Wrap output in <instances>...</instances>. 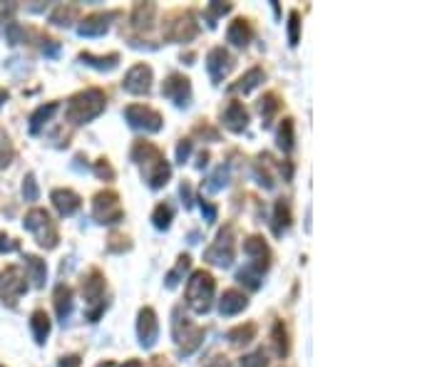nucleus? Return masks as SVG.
Returning <instances> with one entry per match:
<instances>
[{"mask_svg": "<svg viewBox=\"0 0 447 367\" xmlns=\"http://www.w3.org/2000/svg\"><path fill=\"white\" fill-rule=\"evenodd\" d=\"M179 194H182V199H184L187 209H191V206H194V191H191V184L189 181H184L182 186H179Z\"/></svg>", "mask_w": 447, "mask_h": 367, "instance_id": "49530a36", "label": "nucleus"}, {"mask_svg": "<svg viewBox=\"0 0 447 367\" xmlns=\"http://www.w3.org/2000/svg\"><path fill=\"white\" fill-rule=\"evenodd\" d=\"M266 79V72H263L261 67H251L246 75H241L239 77V82H234L232 87H229V92H239V95H248L251 89H256L258 84Z\"/></svg>", "mask_w": 447, "mask_h": 367, "instance_id": "5701e85b", "label": "nucleus"}, {"mask_svg": "<svg viewBox=\"0 0 447 367\" xmlns=\"http://www.w3.org/2000/svg\"><path fill=\"white\" fill-rule=\"evenodd\" d=\"M256 337V323H246V326H237L227 333V340L234 345H248Z\"/></svg>", "mask_w": 447, "mask_h": 367, "instance_id": "2f4dec72", "label": "nucleus"}, {"mask_svg": "<svg viewBox=\"0 0 447 367\" xmlns=\"http://www.w3.org/2000/svg\"><path fill=\"white\" fill-rule=\"evenodd\" d=\"M0 367H3V365H0Z\"/></svg>", "mask_w": 447, "mask_h": 367, "instance_id": "13d9d810", "label": "nucleus"}, {"mask_svg": "<svg viewBox=\"0 0 447 367\" xmlns=\"http://www.w3.org/2000/svg\"><path fill=\"white\" fill-rule=\"evenodd\" d=\"M25 268H27V276H30L32 285H37V288H42L45 285V281H48V266H45V261L37 256H30V253H25Z\"/></svg>", "mask_w": 447, "mask_h": 367, "instance_id": "b1692460", "label": "nucleus"}, {"mask_svg": "<svg viewBox=\"0 0 447 367\" xmlns=\"http://www.w3.org/2000/svg\"><path fill=\"white\" fill-rule=\"evenodd\" d=\"M6 37L11 45H20V42H25V30H23L18 22H8L6 25Z\"/></svg>", "mask_w": 447, "mask_h": 367, "instance_id": "79ce46f5", "label": "nucleus"}, {"mask_svg": "<svg viewBox=\"0 0 447 367\" xmlns=\"http://www.w3.org/2000/svg\"><path fill=\"white\" fill-rule=\"evenodd\" d=\"M276 142H279V147L284 149V152H291V149H294L296 134H294V120H291V117H286V120L281 122V127H279V136H276Z\"/></svg>", "mask_w": 447, "mask_h": 367, "instance_id": "72a5a7b5", "label": "nucleus"}, {"mask_svg": "<svg viewBox=\"0 0 447 367\" xmlns=\"http://www.w3.org/2000/svg\"><path fill=\"white\" fill-rule=\"evenodd\" d=\"M289 226H291V206L286 199H279L274 206V233L276 236H281Z\"/></svg>", "mask_w": 447, "mask_h": 367, "instance_id": "c756f323", "label": "nucleus"}, {"mask_svg": "<svg viewBox=\"0 0 447 367\" xmlns=\"http://www.w3.org/2000/svg\"><path fill=\"white\" fill-rule=\"evenodd\" d=\"M82 295H84V303L87 305H95V308L87 310V320L89 323H97V318L102 315V310H105V276H102L97 268H92V271L84 276L82 281Z\"/></svg>", "mask_w": 447, "mask_h": 367, "instance_id": "39448f33", "label": "nucleus"}, {"mask_svg": "<svg viewBox=\"0 0 447 367\" xmlns=\"http://www.w3.org/2000/svg\"><path fill=\"white\" fill-rule=\"evenodd\" d=\"M162 95L167 97V100H172L177 107H189L191 102V82L189 77H184V75H169L167 79L162 82Z\"/></svg>", "mask_w": 447, "mask_h": 367, "instance_id": "9b49d317", "label": "nucleus"}, {"mask_svg": "<svg viewBox=\"0 0 447 367\" xmlns=\"http://www.w3.org/2000/svg\"><path fill=\"white\" fill-rule=\"evenodd\" d=\"M92 216L97 224L102 226H115L125 219V211L120 206V194L117 191H100L92 201Z\"/></svg>", "mask_w": 447, "mask_h": 367, "instance_id": "6e6552de", "label": "nucleus"}, {"mask_svg": "<svg viewBox=\"0 0 447 367\" xmlns=\"http://www.w3.org/2000/svg\"><path fill=\"white\" fill-rule=\"evenodd\" d=\"M125 120L132 129L147 131V134H157L164 127V117L159 115L154 107H147V105H130L125 110Z\"/></svg>", "mask_w": 447, "mask_h": 367, "instance_id": "1a4fd4ad", "label": "nucleus"}, {"mask_svg": "<svg viewBox=\"0 0 447 367\" xmlns=\"http://www.w3.org/2000/svg\"><path fill=\"white\" fill-rule=\"evenodd\" d=\"M80 60H82L84 65H89V67L100 70V72H112V70L120 65V55L117 53H110V55H105V58H97V55H92V53H82Z\"/></svg>", "mask_w": 447, "mask_h": 367, "instance_id": "bb28decb", "label": "nucleus"}, {"mask_svg": "<svg viewBox=\"0 0 447 367\" xmlns=\"http://www.w3.org/2000/svg\"><path fill=\"white\" fill-rule=\"evenodd\" d=\"M172 333L179 350H182V355H191V352L199 350V345L204 342V328L194 326V323L187 318H179V313H174Z\"/></svg>", "mask_w": 447, "mask_h": 367, "instance_id": "423d86ee", "label": "nucleus"}, {"mask_svg": "<svg viewBox=\"0 0 447 367\" xmlns=\"http://www.w3.org/2000/svg\"><path fill=\"white\" fill-rule=\"evenodd\" d=\"M244 253H246L251 261H268V246L266 241H263L261 236H248L246 241H244Z\"/></svg>", "mask_w": 447, "mask_h": 367, "instance_id": "7c9ffc66", "label": "nucleus"}, {"mask_svg": "<svg viewBox=\"0 0 447 367\" xmlns=\"http://www.w3.org/2000/svg\"><path fill=\"white\" fill-rule=\"evenodd\" d=\"M112 18H117V13H95V15H87L77 25V32L82 37L105 35V32L110 30V20H112Z\"/></svg>", "mask_w": 447, "mask_h": 367, "instance_id": "a211bd4d", "label": "nucleus"}, {"mask_svg": "<svg viewBox=\"0 0 447 367\" xmlns=\"http://www.w3.org/2000/svg\"><path fill=\"white\" fill-rule=\"evenodd\" d=\"M50 199H53V206L58 209V214L65 216V219L75 216L80 211V206H82L80 194H77V191H73V189H55L53 194H50Z\"/></svg>", "mask_w": 447, "mask_h": 367, "instance_id": "dca6fc26", "label": "nucleus"}, {"mask_svg": "<svg viewBox=\"0 0 447 367\" xmlns=\"http://www.w3.org/2000/svg\"><path fill=\"white\" fill-rule=\"evenodd\" d=\"M105 105H107L105 92L97 87H89L70 97L68 107H65V117H68V122L75 127L87 124V122L97 120V117L105 112Z\"/></svg>", "mask_w": 447, "mask_h": 367, "instance_id": "f03ea898", "label": "nucleus"}, {"mask_svg": "<svg viewBox=\"0 0 447 367\" xmlns=\"http://www.w3.org/2000/svg\"><path fill=\"white\" fill-rule=\"evenodd\" d=\"M13 251H18V243L3 233V236H0V253H13Z\"/></svg>", "mask_w": 447, "mask_h": 367, "instance_id": "de8ad7c7", "label": "nucleus"}, {"mask_svg": "<svg viewBox=\"0 0 447 367\" xmlns=\"http://www.w3.org/2000/svg\"><path fill=\"white\" fill-rule=\"evenodd\" d=\"M271 337H274V350L279 357L289 355V333H286V326L281 320L274 323V330H271Z\"/></svg>", "mask_w": 447, "mask_h": 367, "instance_id": "473e14b6", "label": "nucleus"}, {"mask_svg": "<svg viewBox=\"0 0 447 367\" xmlns=\"http://www.w3.org/2000/svg\"><path fill=\"white\" fill-rule=\"evenodd\" d=\"M23 196H25V201H37L40 199V189H37V181L32 174H27L25 179H23Z\"/></svg>", "mask_w": 447, "mask_h": 367, "instance_id": "58836bf2", "label": "nucleus"}, {"mask_svg": "<svg viewBox=\"0 0 447 367\" xmlns=\"http://www.w3.org/2000/svg\"><path fill=\"white\" fill-rule=\"evenodd\" d=\"M251 37H253V30L251 25H248V20H244V18H237V20L227 27V40L232 42L234 48H246L248 42H251Z\"/></svg>", "mask_w": 447, "mask_h": 367, "instance_id": "412c9836", "label": "nucleus"}, {"mask_svg": "<svg viewBox=\"0 0 447 367\" xmlns=\"http://www.w3.org/2000/svg\"><path fill=\"white\" fill-rule=\"evenodd\" d=\"M279 110H281V100L276 92H266V95L258 100V112H261V117H263V127L271 124V120H274Z\"/></svg>", "mask_w": 447, "mask_h": 367, "instance_id": "cd10ccee", "label": "nucleus"}, {"mask_svg": "<svg viewBox=\"0 0 447 367\" xmlns=\"http://www.w3.org/2000/svg\"><path fill=\"white\" fill-rule=\"evenodd\" d=\"M204 367H232V362H229L227 360V357H211V360L209 362H206V365Z\"/></svg>", "mask_w": 447, "mask_h": 367, "instance_id": "603ef678", "label": "nucleus"}, {"mask_svg": "<svg viewBox=\"0 0 447 367\" xmlns=\"http://www.w3.org/2000/svg\"><path fill=\"white\" fill-rule=\"evenodd\" d=\"M130 157L132 162L139 164L142 176L149 189H162V186H167V181L172 179V167H169L164 154L159 152L152 142H134Z\"/></svg>", "mask_w": 447, "mask_h": 367, "instance_id": "f257e3e1", "label": "nucleus"}, {"mask_svg": "<svg viewBox=\"0 0 447 367\" xmlns=\"http://www.w3.org/2000/svg\"><path fill=\"white\" fill-rule=\"evenodd\" d=\"M221 122H224V127H227L229 131H234V134H239V131H244L248 127V112L246 107L241 105V102H229L227 110L221 112Z\"/></svg>", "mask_w": 447, "mask_h": 367, "instance_id": "f3484780", "label": "nucleus"}, {"mask_svg": "<svg viewBox=\"0 0 447 367\" xmlns=\"http://www.w3.org/2000/svg\"><path fill=\"white\" fill-rule=\"evenodd\" d=\"M229 184V167H219L214 174H211L209 179H206V184H204V191H209V194H214V191H219V189H224Z\"/></svg>", "mask_w": 447, "mask_h": 367, "instance_id": "e433bc0d", "label": "nucleus"}, {"mask_svg": "<svg viewBox=\"0 0 447 367\" xmlns=\"http://www.w3.org/2000/svg\"><path fill=\"white\" fill-rule=\"evenodd\" d=\"M232 67H234V58L229 55V50L224 48L209 50V55H206V72H209L211 82L219 84L221 79L232 72Z\"/></svg>", "mask_w": 447, "mask_h": 367, "instance_id": "2eb2a0df", "label": "nucleus"}, {"mask_svg": "<svg viewBox=\"0 0 447 367\" xmlns=\"http://www.w3.org/2000/svg\"><path fill=\"white\" fill-rule=\"evenodd\" d=\"M201 214H204V219L209 221H216V206L211 204V201H201Z\"/></svg>", "mask_w": 447, "mask_h": 367, "instance_id": "09e8293b", "label": "nucleus"}, {"mask_svg": "<svg viewBox=\"0 0 447 367\" xmlns=\"http://www.w3.org/2000/svg\"><path fill=\"white\" fill-rule=\"evenodd\" d=\"M23 226H25L27 231L37 238V243H40L42 248H55V246H58V241H60L58 228H55V221L50 219V214L45 209L27 211Z\"/></svg>", "mask_w": 447, "mask_h": 367, "instance_id": "20e7f679", "label": "nucleus"}, {"mask_svg": "<svg viewBox=\"0 0 447 367\" xmlns=\"http://www.w3.org/2000/svg\"><path fill=\"white\" fill-rule=\"evenodd\" d=\"M214 293H216V281L209 271H194L191 278L187 281V305L194 313L204 315L214 305Z\"/></svg>", "mask_w": 447, "mask_h": 367, "instance_id": "7ed1b4c3", "label": "nucleus"}, {"mask_svg": "<svg viewBox=\"0 0 447 367\" xmlns=\"http://www.w3.org/2000/svg\"><path fill=\"white\" fill-rule=\"evenodd\" d=\"M241 367H266V355H263V350L251 352V355L244 357V360H241Z\"/></svg>", "mask_w": 447, "mask_h": 367, "instance_id": "37998d69", "label": "nucleus"}, {"mask_svg": "<svg viewBox=\"0 0 447 367\" xmlns=\"http://www.w3.org/2000/svg\"><path fill=\"white\" fill-rule=\"evenodd\" d=\"M30 328H32V335H35V342L37 345H45V340H48L50 335V318L45 310H35V313L30 315Z\"/></svg>", "mask_w": 447, "mask_h": 367, "instance_id": "393cba45", "label": "nucleus"}, {"mask_svg": "<svg viewBox=\"0 0 447 367\" xmlns=\"http://www.w3.org/2000/svg\"><path fill=\"white\" fill-rule=\"evenodd\" d=\"M266 271H268V261H248L246 266L237 273V281L241 285H246V288L258 290V288H261L263 273H266Z\"/></svg>", "mask_w": 447, "mask_h": 367, "instance_id": "6ab92c4d", "label": "nucleus"}, {"mask_svg": "<svg viewBox=\"0 0 447 367\" xmlns=\"http://www.w3.org/2000/svg\"><path fill=\"white\" fill-rule=\"evenodd\" d=\"M27 290V281L20 273V268L8 266L6 271H0V298L8 303H15V298H20Z\"/></svg>", "mask_w": 447, "mask_h": 367, "instance_id": "f8f14e48", "label": "nucleus"}, {"mask_svg": "<svg viewBox=\"0 0 447 367\" xmlns=\"http://www.w3.org/2000/svg\"><path fill=\"white\" fill-rule=\"evenodd\" d=\"M6 102H8V92H6V89H0V107L6 105Z\"/></svg>", "mask_w": 447, "mask_h": 367, "instance_id": "4d7b16f0", "label": "nucleus"}, {"mask_svg": "<svg viewBox=\"0 0 447 367\" xmlns=\"http://www.w3.org/2000/svg\"><path fill=\"white\" fill-rule=\"evenodd\" d=\"M298 32H301V15L298 11H291L289 15V42L291 45H298Z\"/></svg>", "mask_w": 447, "mask_h": 367, "instance_id": "a19ab883", "label": "nucleus"}, {"mask_svg": "<svg viewBox=\"0 0 447 367\" xmlns=\"http://www.w3.org/2000/svg\"><path fill=\"white\" fill-rule=\"evenodd\" d=\"M234 253H237V246H234V226L229 224L227 228H221L216 241L204 251V261L211 263V266L229 268L234 263Z\"/></svg>", "mask_w": 447, "mask_h": 367, "instance_id": "0eeeda50", "label": "nucleus"}, {"mask_svg": "<svg viewBox=\"0 0 447 367\" xmlns=\"http://www.w3.org/2000/svg\"><path fill=\"white\" fill-rule=\"evenodd\" d=\"M58 50H60V45L55 40H48L45 45H42V53L50 55V58H55V55H58Z\"/></svg>", "mask_w": 447, "mask_h": 367, "instance_id": "3c124183", "label": "nucleus"}, {"mask_svg": "<svg viewBox=\"0 0 447 367\" xmlns=\"http://www.w3.org/2000/svg\"><path fill=\"white\" fill-rule=\"evenodd\" d=\"M58 102H48V105H42V107H37L35 112H32V117H30V131L32 134H37V131L42 129V127L48 124L50 122V117L58 112Z\"/></svg>", "mask_w": 447, "mask_h": 367, "instance_id": "c85d7f7f", "label": "nucleus"}, {"mask_svg": "<svg viewBox=\"0 0 447 367\" xmlns=\"http://www.w3.org/2000/svg\"><path fill=\"white\" fill-rule=\"evenodd\" d=\"M137 337L142 347H154L159 337V323H157V313L152 308H142L137 315Z\"/></svg>", "mask_w": 447, "mask_h": 367, "instance_id": "4468645a", "label": "nucleus"}, {"mask_svg": "<svg viewBox=\"0 0 447 367\" xmlns=\"http://www.w3.org/2000/svg\"><path fill=\"white\" fill-rule=\"evenodd\" d=\"M95 174L100 179H105V181H112V179H115V169L110 167V162H107V159H100V162L95 164Z\"/></svg>", "mask_w": 447, "mask_h": 367, "instance_id": "c03bdc74", "label": "nucleus"}, {"mask_svg": "<svg viewBox=\"0 0 447 367\" xmlns=\"http://www.w3.org/2000/svg\"><path fill=\"white\" fill-rule=\"evenodd\" d=\"M15 13V6H8V8H0V15H13Z\"/></svg>", "mask_w": 447, "mask_h": 367, "instance_id": "6e6d98bb", "label": "nucleus"}, {"mask_svg": "<svg viewBox=\"0 0 447 367\" xmlns=\"http://www.w3.org/2000/svg\"><path fill=\"white\" fill-rule=\"evenodd\" d=\"M189 154H191V139H182L177 147V162L184 164L189 159Z\"/></svg>", "mask_w": 447, "mask_h": 367, "instance_id": "a18cd8bd", "label": "nucleus"}, {"mask_svg": "<svg viewBox=\"0 0 447 367\" xmlns=\"http://www.w3.org/2000/svg\"><path fill=\"white\" fill-rule=\"evenodd\" d=\"M189 263H191V258L189 256H179V263H177V268L174 271H169V276H167V288H177V283H179V276L189 268Z\"/></svg>", "mask_w": 447, "mask_h": 367, "instance_id": "4c0bfd02", "label": "nucleus"}, {"mask_svg": "<svg viewBox=\"0 0 447 367\" xmlns=\"http://www.w3.org/2000/svg\"><path fill=\"white\" fill-rule=\"evenodd\" d=\"M75 18H77V6H58L53 11V15H50V22L60 27H68L73 25L70 20H75Z\"/></svg>", "mask_w": 447, "mask_h": 367, "instance_id": "f704fd0d", "label": "nucleus"}, {"mask_svg": "<svg viewBox=\"0 0 447 367\" xmlns=\"http://www.w3.org/2000/svg\"><path fill=\"white\" fill-rule=\"evenodd\" d=\"M120 367H142V362H139V360H125Z\"/></svg>", "mask_w": 447, "mask_h": 367, "instance_id": "5fc2aeb1", "label": "nucleus"}, {"mask_svg": "<svg viewBox=\"0 0 447 367\" xmlns=\"http://www.w3.org/2000/svg\"><path fill=\"white\" fill-rule=\"evenodd\" d=\"M122 87L130 92V95H147L149 89H152V67L144 63L132 65L127 70L125 79H122Z\"/></svg>", "mask_w": 447, "mask_h": 367, "instance_id": "ddd939ff", "label": "nucleus"}, {"mask_svg": "<svg viewBox=\"0 0 447 367\" xmlns=\"http://www.w3.org/2000/svg\"><path fill=\"white\" fill-rule=\"evenodd\" d=\"M55 313H58V318L63 323L73 313V288L70 285H58L55 288Z\"/></svg>", "mask_w": 447, "mask_h": 367, "instance_id": "a878e982", "label": "nucleus"}, {"mask_svg": "<svg viewBox=\"0 0 447 367\" xmlns=\"http://www.w3.org/2000/svg\"><path fill=\"white\" fill-rule=\"evenodd\" d=\"M246 305H248V298L241 293V290H237V288L224 290V295H221V300H219V313L224 315V318H232V315L241 313Z\"/></svg>", "mask_w": 447, "mask_h": 367, "instance_id": "aec40b11", "label": "nucleus"}, {"mask_svg": "<svg viewBox=\"0 0 447 367\" xmlns=\"http://www.w3.org/2000/svg\"><path fill=\"white\" fill-rule=\"evenodd\" d=\"M196 32H199V25L191 13H174L164 22V37L172 42H189L196 37Z\"/></svg>", "mask_w": 447, "mask_h": 367, "instance_id": "9d476101", "label": "nucleus"}, {"mask_svg": "<svg viewBox=\"0 0 447 367\" xmlns=\"http://www.w3.org/2000/svg\"><path fill=\"white\" fill-rule=\"evenodd\" d=\"M80 365H82L80 355H68V357H63V360L58 362V367H80Z\"/></svg>", "mask_w": 447, "mask_h": 367, "instance_id": "8fccbe9b", "label": "nucleus"}, {"mask_svg": "<svg viewBox=\"0 0 447 367\" xmlns=\"http://www.w3.org/2000/svg\"><path fill=\"white\" fill-rule=\"evenodd\" d=\"M154 15H157V6L154 3H137L132 11V27L137 30H149L154 25Z\"/></svg>", "mask_w": 447, "mask_h": 367, "instance_id": "4be33fe9", "label": "nucleus"}, {"mask_svg": "<svg viewBox=\"0 0 447 367\" xmlns=\"http://www.w3.org/2000/svg\"><path fill=\"white\" fill-rule=\"evenodd\" d=\"M229 11H232V3H211L209 11H206V20H209V25L214 27L216 25V18L227 15Z\"/></svg>", "mask_w": 447, "mask_h": 367, "instance_id": "ea45409f", "label": "nucleus"}, {"mask_svg": "<svg viewBox=\"0 0 447 367\" xmlns=\"http://www.w3.org/2000/svg\"><path fill=\"white\" fill-rule=\"evenodd\" d=\"M206 164H209V154H206V152H201V154H199V162H196V167H199V169H204Z\"/></svg>", "mask_w": 447, "mask_h": 367, "instance_id": "864d4df0", "label": "nucleus"}, {"mask_svg": "<svg viewBox=\"0 0 447 367\" xmlns=\"http://www.w3.org/2000/svg\"><path fill=\"white\" fill-rule=\"evenodd\" d=\"M172 219H174V209L169 204H159L152 214V224L159 231H167L169 226H172Z\"/></svg>", "mask_w": 447, "mask_h": 367, "instance_id": "c9c22d12", "label": "nucleus"}]
</instances>
